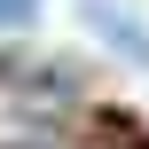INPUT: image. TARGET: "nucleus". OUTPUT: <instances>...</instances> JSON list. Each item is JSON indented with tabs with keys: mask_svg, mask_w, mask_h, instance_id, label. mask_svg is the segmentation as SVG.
I'll return each instance as SVG.
<instances>
[{
	"mask_svg": "<svg viewBox=\"0 0 149 149\" xmlns=\"http://www.w3.org/2000/svg\"><path fill=\"white\" fill-rule=\"evenodd\" d=\"M0 149H71V126L39 102H0Z\"/></svg>",
	"mask_w": 149,
	"mask_h": 149,
	"instance_id": "nucleus-2",
	"label": "nucleus"
},
{
	"mask_svg": "<svg viewBox=\"0 0 149 149\" xmlns=\"http://www.w3.org/2000/svg\"><path fill=\"white\" fill-rule=\"evenodd\" d=\"M79 24L118 55V63H134V71H149V24L126 8V0H79Z\"/></svg>",
	"mask_w": 149,
	"mask_h": 149,
	"instance_id": "nucleus-1",
	"label": "nucleus"
},
{
	"mask_svg": "<svg viewBox=\"0 0 149 149\" xmlns=\"http://www.w3.org/2000/svg\"><path fill=\"white\" fill-rule=\"evenodd\" d=\"M39 24V0H0V31H31Z\"/></svg>",
	"mask_w": 149,
	"mask_h": 149,
	"instance_id": "nucleus-3",
	"label": "nucleus"
}]
</instances>
